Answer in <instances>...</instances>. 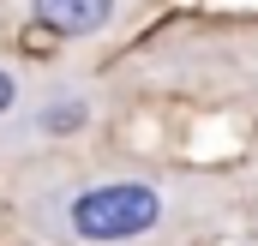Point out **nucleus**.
<instances>
[{"label": "nucleus", "instance_id": "nucleus-4", "mask_svg": "<svg viewBox=\"0 0 258 246\" xmlns=\"http://www.w3.org/2000/svg\"><path fill=\"white\" fill-rule=\"evenodd\" d=\"M24 90H30V72H24V66H12V60H0V126L18 114Z\"/></svg>", "mask_w": 258, "mask_h": 246}, {"label": "nucleus", "instance_id": "nucleus-1", "mask_svg": "<svg viewBox=\"0 0 258 246\" xmlns=\"http://www.w3.org/2000/svg\"><path fill=\"white\" fill-rule=\"evenodd\" d=\"M234 186L168 162H36L12 180V216L36 246H186L228 222Z\"/></svg>", "mask_w": 258, "mask_h": 246}, {"label": "nucleus", "instance_id": "nucleus-5", "mask_svg": "<svg viewBox=\"0 0 258 246\" xmlns=\"http://www.w3.org/2000/svg\"><path fill=\"white\" fill-rule=\"evenodd\" d=\"M252 186H258V180H252Z\"/></svg>", "mask_w": 258, "mask_h": 246}, {"label": "nucleus", "instance_id": "nucleus-6", "mask_svg": "<svg viewBox=\"0 0 258 246\" xmlns=\"http://www.w3.org/2000/svg\"><path fill=\"white\" fill-rule=\"evenodd\" d=\"M252 246H258V240H252Z\"/></svg>", "mask_w": 258, "mask_h": 246}, {"label": "nucleus", "instance_id": "nucleus-3", "mask_svg": "<svg viewBox=\"0 0 258 246\" xmlns=\"http://www.w3.org/2000/svg\"><path fill=\"white\" fill-rule=\"evenodd\" d=\"M30 18L48 24L54 36H108L126 18V0H30Z\"/></svg>", "mask_w": 258, "mask_h": 246}, {"label": "nucleus", "instance_id": "nucleus-2", "mask_svg": "<svg viewBox=\"0 0 258 246\" xmlns=\"http://www.w3.org/2000/svg\"><path fill=\"white\" fill-rule=\"evenodd\" d=\"M102 114V84L90 72H72V66H54V72H36L18 114L0 126V156H30V150H60V144H78Z\"/></svg>", "mask_w": 258, "mask_h": 246}]
</instances>
